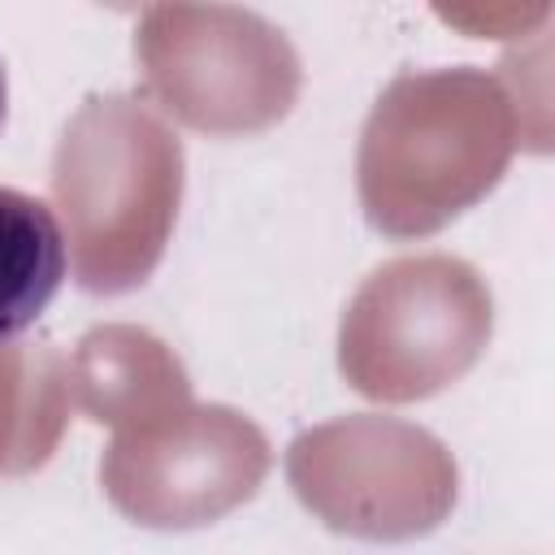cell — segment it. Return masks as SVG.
I'll use <instances>...</instances> for the list:
<instances>
[{
  "instance_id": "obj_1",
  "label": "cell",
  "mask_w": 555,
  "mask_h": 555,
  "mask_svg": "<svg viewBox=\"0 0 555 555\" xmlns=\"http://www.w3.org/2000/svg\"><path fill=\"white\" fill-rule=\"evenodd\" d=\"M69 273L65 230L56 212L17 186H0V347L22 338Z\"/></svg>"
},
{
  "instance_id": "obj_2",
  "label": "cell",
  "mask_w": 555,
  "mask_h": 555,
  "mask_svg": "<svg viewBox=\"0 0 555 555\" xmlns=\"http://www.w3.org/2000/svg\"><path fill=\"white\" fill-rule=\"evenodd\" d=\"M4 117H9V74H4V61H0V130H4Z\"/></svg>"
}]
</instances>
